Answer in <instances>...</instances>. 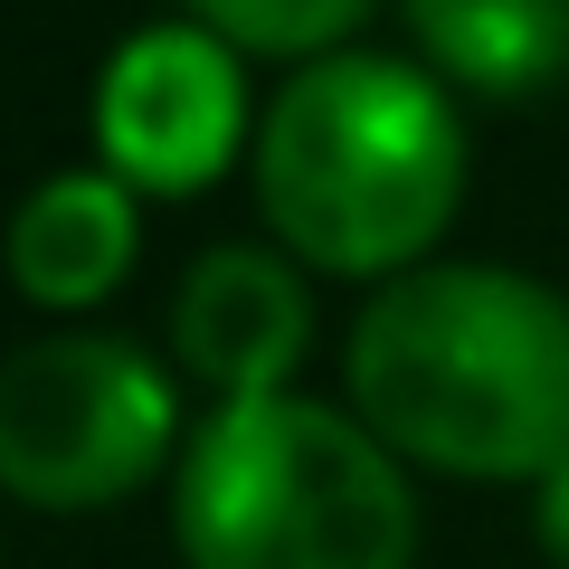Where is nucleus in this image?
Returning <instances> with one entry per match:
<instances>
[{"label":"nucleus","mask_w":569,"mask_h":569,"mask_svg":"<svg viewBox=\"0 0 569 569\" xmlns=\"http://www.w3.org/2000/svg\"><path fill=\"white\" fill-rule=\"evenodd\" d=\"M351 408L408 466L541 485L569 466V305L512 266H418L351 323Z\"/></svg>","instance_id":"1"},{"label":"nucleus","mask_w":569,"mask_h":569,"mask_svg":"<svg viewBox=\"0 0 569 569\" xmlns=\"http://www.w3.org/2000/svg\"><path fill=\"white\" fill-rule=\"evenodd\" d=\"M257 200L284 257L323 276H418L466 200V123L447 86L408 58L295 67L257 133Z\"/></svg>","instance_id":"2"},{"label":"nucleus","mask_w":569,"mask_h":569,"mask_svg":"<svg viewBox=\"0 0 569 569\" xmlns=\"http://www.w3.org/2000/svg\"><path fill=\"white\" fill-rule=\"evenodd\" d=\"M171 531L190 569H408L418 493L361 418L276 389L200 418L171 485Z\"/></svg>","instance_id":"3"},{"label":"nucleus","mask_w":569,"mask_h":569,"mask_svg":"<svg viewBox=\"0 0 569 569\" xmlns=\"http://www.w3.org/2000/svg\"><path fill=\"white\" fill-rule=\"evenodd\" d=\"M181 399L123 332H39L0 361V485L29 512H104L171 456Z\"/></svg>","instance_id":"4"},{"label":"nucleus","mask_w":569,"mask_h":569,"mask_svg":"<svg viewBox=\"0 0 569 569\" xmlns=\"http://www.w3.org/2000/svg\"><path fill=\"white\" fill-rule=\"evenodd\" d=\"M247 133V86H238V48L219 29H133L114 48L96 86V142L104 171L123 190H152V200H190L228 171Z\"/></svg>","instance_id":"5"},{"label":"nucleus","mask_w":569,"mask_h":569,"mask_svg":"<svg viewBox=\"0 0 569 569\" xmlns=\"http://www.w3.org/2000/svg\"><path fill=\"white\" fill-rule=\"evenodd\" d=\"M171 351L219 399H276L313 351V295L276 247H209L171 295Z\"/></svg>","instance_id":"6"},{"label":"nucleus","mask_w":569,"mask_h":569,"mask_svg":"<svg viewBox=\"0 0 569 569\" xmlns=\"http://www.w3.org/2000/svg\"><path fill=\"white\" fill-rule=\"evenodd\" d=\"M133 266V190L114 171H48L20 200V228H10V276H20L29 305L77 313L104 305Z\"/></svg>","instance_id":"7"},{"label":"nucleus","mask_w":569,"mask_h":569,"mask_svg":"<svg viewBox=\"0 0 569 569\" xmlns=\"http://www.w3.org/2000/svg\"><path fill=\"white\" fill-rule=\"evenodd\" d=\"M427 67L485 104H531L569 77V0H408Z\"/></svg>","instance_id":"8"},{"label":"nucleus","mask_w":569,"mask_h":569,"mask_svg":"<svg viewBox=\"0 0 569 569\" xmlns=\"http://www.w3.org/2000/svg\"><path fill=\"white\" fill-rule=\"evenodd\" d=\"M190 20L219 29L238 58H342V39L370 20V0H190Z\"/></svg>","instance_id":"9"},{"label":"nucleus","mask_w":569,"mask_h":569,"mask_svg":"<svg viewBox=\"0 0 569 569\" xmlns=\"http://www.w3.org/2000/svg\"><path fill=\"white\" fill-rule=\"evenodd\" d=\"M531 531H541L550 569H569V466L541 475V493H531Z\"/></svg>","instance_id":"10"}]
</instances>
